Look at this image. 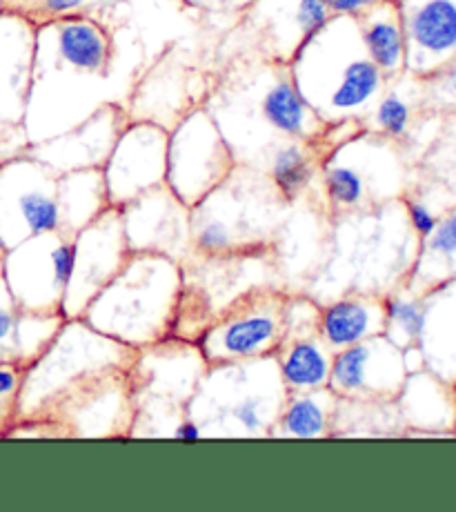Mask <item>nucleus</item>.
I'll return each mask as SVG.
<instances>
[{
  "instance_id": "f257e3e1",
  "label": "nucleus",
  "mask_w": 456,
  "mask_h": 512,
  "mask_svg": "<svg viewBox=\"0 0 456 512\" xmlns=\"http://www.w3.org/2000/svg\"><path fill=\"white\" fill-rule=\"evenodd\" d=\"M121 61L116 34L96 18L74 14L36 25L25 132L29 145L72 130L107 103L127 107L138 78Z\"/></svg>"
},
{
  "instance_id": "f03ea898",
  "label": "nucleus",
  "mask_w": 456,
  "mask_h": 512,
  "mask_svg": "<svg viewBox=\"0 0 456 512\" xmlns=\"http://www.w3.org/2000/svg\"><path fill=\"white\" fill-rule=\"evenodd\" d=\"M232 147L239 165L265 172L276 145L285 141L323 143V123L296 87L290 65L247 58L203 105Z\"/></svg>"
},
{
  "instance_id": "7ed1b4c3",
  "label": "nucleus",
  "mask_w": 456,
  "mask_h": 512,
  "mask_svg": "<svg viewBox=\"0 0 456 512\" xmlns=\"http://www.w3.org/2000/svg\"><path fill=\"white\" fill-rule=\"evenodd\" d=\"M421 239L410 228L401 199L343 212L332 230V256L314 290L330 285L343 294H388L405 288Z\"/></svg>"
},
{
  "instance_id": "20e7f679",
  "label": "nucleus",
  "mask_w": 456,
  "mask_h": 512,
  "mask_svg": "<svg viewBox=\"0 0 456 512\" xmlns=\"http://www.w3.org/2000/svg\"><path fill=\"white\" fill-rule=\"evenodd\" d=\"M290 72L307 105L327 125H365L388 85L350 16H332L292 58Z\"/></svg>"
},
{
  "instance_id": "39448f33",
  "label": "nucleus",
  "mask_w": 456,
  "mask_h": 512,
  "mask_svg": "<svg viewBox=\"0 0 456 512\" xmlns=\"http://www.w3.org/2000/svg\"><path fill=\"white\" fill-rule=\"evenodd\" d=\"M181 294V263L163 254L132 252L81 319L109 339L145 350L174 339Z\"/></svg>"
},
{
  "instance_id": "423d86ee",
  "label": "nucleus",
  "mask_w": 456,
  "mask_h": 512,
  "mask_svg": "<svg viewBox=\"0 0 456 512\" xmlns=\"http://www.w3.org/2000/svg\"><path fill=\"white\" fill-rule=\"evenodd\" d=\"M138 350L109 339L83 319L65 323L47 348L29 363L16 399V423H47L78 392L109 374L130 372Z\"/></svg>"
},
{
  "instance_id": "0eeeda50",
  "label": "nucleus",
  "mask_w": 456,
  "mask_h": 512,
  "mask_svg": "<svg viewBox=\"0 0 456 512\" xmlns=\"http://www.w3.org/2000/svg\"><path fill=\"white\" fill-rule=\"evenodd\" d=\"M270 176L247 165L190 210L192 252L198 256L256 254L272 243L287 208Z\"/></svg>"
},
{
  "instance_id": "6e6552de",
  "label": "nucleus",
  "mask_w": 456,
  "mask_h": 512,
  "mask_svg": "<svg viewBox=\"0 0 456 512\" xmlns=\"http://www.w3.org/2000/svg\"><path fill=\"white\" fill-rule=\"evenodd\" d=\"M276 354L210 366L187 401L203 437H270L285 406Z\"/></svg>"
},
{
  "instance_id": "1a4fd4ad",
  "label": "nucleus",
  "mask_w": 456,
  "mask_h": 512,
  "mask_svg": "<svg viewBox=\"0 0 456 512\" xmlns=\"http://www.w3.org/2000/svg\"><path fill=\"white\" fill-rule=\"evenodd\" d=\"M287 294L272 285H254L225 305L198 337L207 366L250 361L276 354L285 339Z\"/></svg>"
},
{
  "instance_id": "9d476101",
  "label": "nucleus",
  "mask_w": 456,
  "mask_h": 512,
  "mask_svg": "<svg viewBox=\"0 0 456 512\" xmlns=\"http://www.w3.org/2000/svg\"><path fill=\"white\" fill-rule=\"evenodd\" d=\"M239 165L205 107H194L170 130L165 185L187 208L212 194Z\"/></svg>"
},
{
  "instance_id": "9b49d317",
  "label": "nucleus",
  "mask_w": 456,
  "mask_h": 512,
  "mask_svg": "<svg viewBox=\"0 0 456 512\" xmlns=\"http://www.w3.org/2000/svg\"><path fill=\"white\" fill-rule=\"evenodd\" d=\"M7 290L25 312L63 314L74 263V236L61 230L36 234L0 256Z\"/></svg>"
},
{
  "instance_id": "f8f14e48",
  "label": "nucleus",
  "mask_w": 456,
  "mask_h": 512,
  "mask_svg": "<svg viewBox=\"0 0 456 512\" xmlns=\"http://www.w3.org/2000/svg\"><path fill=\"white\" fill-rule=\"evenodd\" d=\"M61 174L27 152L0 163V248L32 239L36 234L61 230Z\"/></svg>"
},
{
  "instance_id": "ddd939ff",
  "label": "nucleus",
  "mask_w": 456,
  "mask_h": 512,
  "mask_svg": "<svg viewBox=\"0 0 456 512\" xmlns=\"http://www.w3.org/2000/svg\"><path fill=\"white\" fill-rule=\"evenodd\" d=\"M36 25L27 16L0 12V163L27 152L25 112L32 83Z\"/></svg>"
},
{
  "instance_id": "4468645a",
  "label": "nucleus",
  "mask_w": 456,
  "mask_h": 512,
  "mask_svg": "<svg viewBox=\"0 0 456 512\" xmlns=\"http://www.w3.org/2000/svg\"><path fill=\"white\" fill-rule=\"evenodd\" d=\"M121 208H107L74 236V263L63 299V317L81 319L87 305L112 281L130 256Z\"/></svg>"
},
{
  "instance_id": "2eb2a0df",
  "label": "nucleus",
  "mask_w": 456,
  "mask_h": 512,
  "mask_svg": "<svg viewBox=\"0 0 456 512\" xmlns=\"http://www.w3.org/2000/svg\"><path fill=\"white\" fill-rule=\"evenodd\" d=\"M330 18L325 0H252L241 12V32L252 38L254 58L290 65Z\"/></svg>"
},
{
  "instance_id": "dca6fc26",
  "label": "nucleus",
  "mask_w": 456,
  "mask_h": 512,
  "mask_svg": "<svg viewBox=\"0 0 456 512\" xmlns=\"http://www.w3.org/2000/svg\"><path fill=\"white\" fill-rule=\"evenodd\" d=\"M167 141L170 130L152 121H130L118 136L103 165L105 187L112 208H123L136 196L167 181Z\"/></svg>"
},
{
  "instance_id": "f3484780",
  "label": "nucleus",
  "mask_w": 456,
  "mask_h": 512,
  "mask_svg": "<svg viewBox=\"0 0 456 512\" xmlns=\"http://www.w3.org/2000/svg\"><path fill=\"white\" fill-rule=\"evenodd\" d=\"M403 350L379 337L336 350L332 357L330 388L339 399L352 401H394L405 383Z\"/></svg>"
},
{
  "instance_id": "a211bd4d",
  "label": "nucleus",
  "mask_w": 456,
  "mask_h": 512,
  "mask_svg": "<svg viewBox=\"0 0 456 512\" xmlns=\"http://www.w3.org/2000/svg\"><path fill=\"white\" fill-rule=\"evenodd\" d=\"M121 216L130 252L163 254L178 263L192 256L190 208L167 185L136 196Z\"/></svg>"
},
{
  "instance_id": "6ab92c4d",
  "label": "nucleus",
  "mask_w": 456,
  "mask_h": 512,
  "mask_svg": "<svg viewBox=\"0 0 456 512\" xmlns=\"http://www.w3.org/2000/svg\"><path fill=\"white\" fill-rule=\"evenodd\" d=\"M132 118L121 103H107L83 123L52 139L27 147V154L45 163L56 174L78 170H103L118 136Z\"/></svg>"
},
{
  "instance_id": "aec40b11",
  "label": "nucleus",
  "mask_w": 456,
  "mask_h": 512,
  "mask_svg": "<svg viewBox=\"0 0 456 512\" xmlns=\"http://www.w3.org/2000/svg\"><path fill=\"white\" fill-rule=\"evenodd\" d=\"M412 76H428L456 61V0H399Z\"/></svg>"
},
{
  "instance_id": "412c9836",
  "label": "nucleus",
  "mask_w": 456,
  "mask_h": 512,
  "mask_svg": "<svg viewBox=\"0 0 456 512\" xmlns=\"http://www.w3.org/2000/svg\"><path fill=\"white\" fill-rule=\"evenodd\" d=\"M394 403L403 426L419 430V435L456 437V388L432 372L408 374Z\"/></svg>"
},
{
  "instance_id": "4be33fe9",
  "label": "nucleus",
  "mask_w": 456,
  "mask_h": 512,
  "mask_svg": "<svg viewBox=\"0 0 456 512\" xmlns=\"http://www.w3.org/2000/svg\"><path fill=\"white\" fill-rule=\"evenodd\" d=\"M423 297V332L419 348L425 370L456 388V279L436 285Z\"/></svg>"
},
{
  "instance_id": "5701e85b",
  "label": "nucleus",
  "mask_w": 456,
  "mask_h": 512,
  "mask_svg": "<svg viewBox=\"0 0 456 512\" xmlns=\"http://www.w3.org/2000/svg\"><path fill=\"white\" fill-rule=\"evenodd\" d=\"M385 297L352 292L321 305L319 337L332 352L379 337L385 330Z\"/></svg>"
},
{
  "instance_id": "b1692460",
  "label": "nucleus",
  "mask_w": 456,
  "mask_h": 512,
  "mask_svg": "<svg viewBox=\"0 0 456 512\" xmlns=\"http://www.w3.org/2000/svg\"><path fill=\"white\" fill-rule=\"evenodd\" d=\"M408 192L439 214L456 208V116H443L439 132L414 167Z\"/></svg>"
},
{
  "instance_id": "393cba45",
  "label": "nucleus",
  "mask_w": 456,
  "mask_h": 512,
  "mask_svg": "<svg viewBox=\"0 0 456 512\" xmlns=\"http://www.w3.org/2000/svg\"><path fill=\"white\" fill-rule=\"evenodd\" d=\"M63 323V314H36L18 308L7 290L0 263V361H16L27 368Z\"/></svg>"
},
{
  "instance_id": "a878e982",
  "label": "nucleus",
  "mask_w": 456,
  "mask_h": 512,
  "mask_svg": "<svg viewBox=\"0 0 456 512\" xmlns=\"http://www.w3.org/2000/svg\"><path fill=\"white\" fill-rule=\"evenodd\" d=\"M356 23H359L363 45L385 81H396L408 72L405 70L408 45H405L399 0H379L372 9L356 18Z\"/></svg>"
},
{
  "instance_id": "bb28decb",
  "label": "nucleus",
  "mask_w": 456,
  "mask_h": 512,
  "mask_svg": "<svg viewBox=\"0 0 456 512\" xmlns=\"http://www.w3.org/2000/svg\"><path fill=\"white\" fill-rule=\"evenodd\" d=\"M456 279V208L441 212L434 230L421 239L405 290L425 294Z\"/></svg>"
},
{
  "instance_id": "cd10ccee",
  "label": "nucleus",
  "mask_w": 456,
  "mask_h": 512,
  "mask_svg": "<svg viewBox=\"0 0 456 512\" xmlns=\"http://www.w3.org/2000/svg\"><path fill=\"white\" fill-rule=\"evenodd\" d=\"M332 357L334 352L325 346L319 334L283 341L276 350V363L287 395L330 386Z\"/></svg>"
},
{
  "instance_id": "c85d7f7f",
  "label": "nucleus",
  "mask_w": 456,
  "mask_h": 512,
  "mask_svg": "<svg viewBox=\"0 0 456 512\" xmlns=\"http://www.w3.org/2000/svg\"><path fill=\"white\" fill-rule=\"evenodd\" d=\"M419 114H425L421 78L405 72L403 76L396 78V81H390L385 85L379 101H376L372 112L368 114L372 123L365 127V130L381 134L394 143H401L405 139H410V134L414 132L416 116ZM368 118H365V121H368Z\"/></svg>"
},
{
  "instance_id": "c756f323",
  "label": "nucleus",
  "mask_w": 456,
  "mask_h": 512,
  "mask_svg": "<svg viewBox=\"0 0 456 512\" xmlns=\"http://www.w3.org/2000/svg\"><path fill=\"white\" fill-rule=\"evenodd\" d=\"M61 201V232L76 236L89 223L96 221L109 205L103 170H78L61 174L58 181Z\"/></svg>"
},
{
  "instance_id": "7c9ffc66",
  "label": "nucleus",
  "mask_w": 456,
  "mask_h": 512,
  "mask_svg": "<svg viewBox=\"0 0 456 512\" xmlns=\"http://www.w3.org/2000/svg\"><path fill=\"white\" fill-rule=\"evenodd\" d=\"M339 397L330 388L292 392L276 419L272 435L281 439H319L332 435V419Z\"/></svg>"
},
{
  "instance_id": "2f4dec72",
  "label": "nucleus",
  "mask_w": 456,
  "mask_h": 512,
  "mask_svg": "<svg viewBox=\"0 0 456 512\" xmlns=\"http://www.w3.org/2000/svg\"><path fill=\"white\" fill-rule=\"evenodd\" d=\"M325 150L321 143L285 141L274 147L265 163V174L270 176L276 192L287 203L299 201L310 190L316 170H321Z\"/></svg>"
},
{
  "instance_id": "473e14b6",
  "label": "nucleus",
  "mask_w": 456,
  "mask_h": 512,
  "mask_svg": "<svg viewBox=\"0 0 456 512\" xmlns=\"http://www.w3.org/2000/svg\"><path fill=\"white\" fill-rule=\"evenodd\" d=\"M385 301V330L383 334L388 337L396 348H410L419 346L425 310H423V297L410 290H396Z\"/></svg>"
},
{
  "instance_id": "72a5a7b5",
  "label": "nucleus",
  "mask_w": 456,
  "mask_h": 512,
  "mask_svg": "<svg viewBox=\"0 0 456 512\" xmlns=\"http://www.w3.org/2000/svg\"><path fill=\"white\" fill-rule=\"evenodd\" d=\"M423 110L439 116H456V61L421 78Z\"/></svg>"
},
{
  "instance_id": "f704fd0d",
  "label": "nucleus",
  "mask_w": 456,
  "mask_h": 512,
  "mask_svg": "<svg viewBox=\"0 0 456 512\" xmlns=\"http://www.w3.org/2000/svg\"><path fill=\"white\" fill-rule=\"evenodd\" d=\"M403 201V208H405V216H408V223L410 228L414 230V234L419 236V239H425L432 230L436 221H439V212H436L432 205H428L425 201H421L419 196H414L410 192H405L401 196Z\"/></svg>"
},
{
  "instance_id": "c9c22d12",
  "label": "nucleus",
  "mask_w": 456,
  "mask_h": 512,
  "mask_svg": "<svg viewBox=\"0 0 456 512\" xmlns=\"http://www.w3.org/2000/svg\"><path fill=\"white\" fill-rule=\"evenodd\" d=\"M327 7H330L332 16H350V18H359L363 16L368 9H372L379 0H325Z\"/></svg>"
},
{
  "instance_id": "e433bc0d",
  "label": "nucleus",
  "mask_w": 456,
  "mask_h": 512,
  "mask_svg": "<svg viewBox=\"0 0 456 512\" xmlns=\"http://www.w3.org/2000/svg\"><path fill=\"white\" fill-rule=\"evenodd\" d=\"M183 3L203 12H243L252 0H183Z\"/></svg>"
},
{
  "instance_id": "4c0bfd02",
  "label": "nucleus",
  "mask_w": 456,
  "mask_h": 512,
  "mask_svg": "<svg viewBox=\"0 0 456 512\" xmlns=\"http://www.w3.org/2000/svg\"><path fill=\"white\" fill-rule=\"evenodd\" d=\"M172 437L174 439H183V441H196V439H203V432H201V428H198V423L192 417L185 415L174 426Z\"/></svg>"
},
{
  "instance_id": "58836bf2",
  "label": "nucleus",
  "mask_w": 456,
  "mask_h": 512,
  "mask_svg": "<svg viewBox=\"0 0 456 512\" xmlns=\"http://www.w3.org/2000/svg\"><path fill=\"white\" fill-rule=\"evenodd\" d=\"M403 366L408 374L425 370V359H423V352L419 346H410L403 350Z\"/></svg>"
},
{
  "instance_id": "ea45409f",
  "label": "nucleus",
  "mask_w": 456,
  "mask_h": 512,
  "mask_svg": "<svg viewBox=\"0 0 456 512\" xmlns=\"http://www.w3.org/2000/svg\"><path fill=\"white\" fill-rule=\"evenodd\" d=\"M89 5H109V3H114V0H87Z\"/></svg>"
},
{
  "instance_id": "a19ab883",
  "label": "nucleus",
  "mask_w": 456,
  "mask_h": 512,
  "mask_svg": "<svg viewBox=\"0 0 456 512\" xmlns=\"http://www.w3.org/2000/svg\"><path fill=\"white\" fill-rule=\"evenodd\" d=\"M18 3H21V0H3V7H5V9H12V7L18 5Z\"/></svg>"
},
{
  "instance_id": "79ce46f5",
  "label": "nucleus",
  "mask_w": 456,
  "mask_h": 512,
  "mask_svg": "<svg viewBox=\"0 0 456 512\" xmlns=\"http://www.w3.org/2000/svg\"><path fill=\"white\" fill-rule=\"evenodd\" d=\"M0 256H3V248H0Z\"/></svg>"
},
{
  "instance_id": "37998d69",
  "label": "nucleus",
  "mask_w": 456,
  "mask_h": 512,
  "mask_svg": "<svg viewBox=\"0 0 456 512\" xmlns=\"http://www.w3.org/2000/svg\"><path fill=\"white\" fill-rule=\"evenodd\" d=\"M454 432H456V430H454Z\"/></svg>"
}]
</instances>
